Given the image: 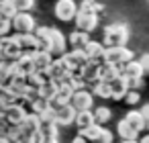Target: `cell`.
I'll use <instances>...</instances> for the list:
<instances>
[{
    "instance_id": "cell-1",
    "label": "cell",
    "mask_w": 149,
    "mask_h": 143,
    "mask_svg": "<svg viewBox=\"0 0 149 143\" xmlns=\"http://www.w3.org/2000/svg\"><path fill=\"white\" fill-rule=\"evenodd\" d=\"M33 33L37 37V43H39L37 49H45L53 57H59V55L65 53L68 41H65V37H63V33L59 29H53V27H37Z\"/></svg>"
},
{
    "instance_id": "cell-2",
    "label": "cell",
    "mask_w": 149,
    "mask_h": 143,
    "mask_svg": "<svg viewBox=\"0 0 149 143\" xmlns=\"http://www.w3.org/2000/svg\"><path fill=\"white\" fill-rule=\"evenodd\" d=\"M129 35L131 33L125 23H110L104 27L102 43H104V47H120V45H127Z\"/></svg>"
},
{
    "instance_id": "cell-3",
    "label": "cell",
    "mask_w": 149,
    "mask_h": 143,
    "mask_svg": "<svg viewBox=\"0 0 149 143\" xmlns=\"http://www.w3.org/2000/svg\"><path fill=\"white\" fill-rule=\"evenodd\" d=\"M131 59H133V51L127 45H120V47H104L102 61H108V63H114V66H125Z\"/></svg>"
},
{
    "instance_id": "cell-4",
    "label": "cell",
    "mask_w": 149,
    "mask_h": 143,
    "mask_svg": "<svg viewBox=\"0 0 149 143\" xmlns=\"http://www.w3.org/2000/svg\"><path fill=\"white\" fill-rule=\"evenodd\" d=\"M53 15L57 21L61 23H70L76 19L78 15V4H76V0H57L55 6H53Z\"/></svg>"
},
{
    "instance_id": "cell-5",
    "label": "cell",
    "mask_w": 149,
    "mask_h": 143,
    "mask_svg": "<svg viewBox=\"0 0 149 143\" xmlns=\"http://www.w3.org/2000/svg\"><path fill=\"white\" fill-rule=\"evenodd\" d=\"M10 25H13L15 33H33L37 29V23H35L31 13H17L10 19Z\"/></svg>"
},
{
    "instance_id": "cell-6",
    "label": "cell",
    "mask_w": 149,
    "mask_h": 143,
    "mask_svg": "<svg viewBox=\"0 0 149 143\" xmlns=\"http://www.w3.org/2000/svg\"><path fill=\"white\" fill-rule=\"evenodd\" d=\"M70 104L76 110H90V108H94V94L88 88H80V90H76L72 94Z\"/></svg>"
},
{
    "instance_id": "cell-7",
    "label": "cell",
    "mask_w": 149,
    "mask_h": 143,
    "mask_svg": "<svg viewBox=\"0 0 149 143\" xmlns=\"http://www.w3.org/2000/svg\"><path fill=\"white\" fill-rule=\"evenodd\" d=\"M21 47L17 45V41L13 37H0V59L2 61H15L21 55Z\"/></svg>"
},
{
    "instance_id": "cell-8",
    "label": "cell",
    "mask_w": 149,
    "mask_h": 143,
    "mask_svg": "<svg viewBox=\"0 0 149 143\" xmlns=\"http://www.w3.org/2000/svg\"><path fill=\"white\" fill-rule=\"evenodd\" d=\"M61 57L65 59V63H68L70 72H80V70H82V68L88 63V57H86L84 49H72L70 53L65 51Z\"/></svg>"
},
{
    "instance_id": "cell-9",
    "label": "cell",
    "mask_w": 149,
    "mask_h": 143,
    "mask_svg": "<svg viewBox=\"0 0 149 143\" xmlns=\"http://www.w3.org/2000/svg\"><path fill=\"white\" fill-rule=\"evenodd\" d=\"M76 27L78 31H86V33H92L96 27H98V15L94 13H84V10H78L76 15Z\"/></svg>"
},
{
    "instance_id": "cell-10",
    "label": "cell",
    "mask_w": 149,
    "mask_h": 143,
    "mask_svg": "<svg viewBox=\"0 0 149 143\" xmlns=\"http://www.w3.org/2000/svg\"><path fill=\"white\" fill-rule=\"evenodd\" d=\"M47 72H49L51 80H55V82H63V80H68V76H70V68H68V63H65V59H63L61 55H59V57H53L51 66L47 68Z\"/></svg>"
},
{
    "instance_id": "cell-11",
    "label": "cell",
    "mask_w": 149,
    "mask_h": 143,
    "mask_svg": "<svg viewBox=\"0 0 149 143\" xmlns=\"http://www.w3.org/2000/svg\"><path fill=\"white\" fill-rule=\"evenodd\" d=\"M76 108L72 104H63V106H55V125L57 127H70L76 121Z\"/></svg>"
},
{
    "instance_id": "cell-12",
    "label": "cell",
    "mask_w": 149,
    "mask_h": 143,
    "mask_svg": "<svg viewBox=\"0 0 149 143\" xmlns=\"http://www.w3.org/2000/svg\"><path fill=\"white\" fill-rule=\"evenodd\" d=\"M13 39L17 41V45L21 47V51H23V53H33V51L39 47L35 33H15V35H13Z\"/></svg>"
},
{
    "instance_id": "cell-13",
    "label": "cell",
    "mask_w": 149,
    "mask_h": 143,
    "mask_svg": "<svg viewBox=\"0 0 149 143\" xmlns=\"http://www.w3.org/2000/svg\"><path fill=\"white\" fill-rule=\"evenodd\" d=\"M27 116V108L19 102H13L6 106V112H4V121L8 125H21V121Z\"/></svg>"
},
{
    "instance_id": "cell-14",
    "label": "cell",
    "mask_w": 149,
    "mask_h": 143,
    "mask_svg": "<svg viewBox=\"0 0 149 143\" xmlns=\"http://www.w3.org/2000/svg\"><path fill=\"white\" fill-rule=\"evenodd\" d=\"M108 86H110V98L112 100H123L125 94H127V90H129V78H125L120 74L118 78H114L112 82H108Z\"/></svg>"
},
{
    "instance_id": "cell-15",
    "label": "cell",
    "mask_w": 149,
    "mask_h": 143,
    "mask_svg": "<svg viewBox=\"0 0 149 143\" xmlns=\"http://www.w3.org/2000/svg\"><path fill=\"white\" fill-rule=\"evenodd\" d=\"M76 90L63 80V82H59V86H57V92H55V96H53V100H51V104L53 106H63V104H70V100H72V94H74Z\"/></svg>"
},
{
    "instance_id": "cell-16",
    "label": "cell",
    "mask_w": 149,
    "mask_h": 143,
    "mask_svg": "<svg viewBox=\"0 0 149 143\" xmlns=\"http://www.w3.org/2000/svg\"><path fill=\"white\" fill-rule=\"evenodd\" d=\"M31 57H33L35 72H43V70H47V68L51 66V61H53V55H51L49 51H45V49H35V51L31 53Z\"/></svg>"
},
{
    "instance_id": "cell-17",
    "label": "cell",
    "mask_w": 149,
    "mask_h": 143,
    "mask_svg": "<svg viewBox=\"0 0 149 143\" xmlns=\"http://www.w3.org/2000/svg\"><path fill=\"white\" fill-rule=\"evenodd\" d=\"M21 131L25 133V135H29V137H35L37 135V131H39V127H41V121H39V116L37 114H33V112H27V116L21 121Z\"/></svg>"
},
{
    "instance_id": "cell-18",
    "label": "cell",
    "mask_w": 149,
    "mask_h": 143,
    "mask_svg": "<svg viewBox=\"0 0 149 143\" xmlns=\"http://www.w3.org/2000/svg\"><path fill=\"white\" fill-rule=\"evenodd\" d=\"M120 76V66H114V63H108V61H102L100 68H98V78L102 82H112L114 78Z\"/></svg>"
},
{
    "instance_id": "cell-19",
    "label": "cell",
    "mask_w": 149,
    "mask_h": 143,
    "mask_svg": "<svg viewBox=\"0 0 149 143\" xmlns=\"http://www.w3.org/2000/svg\"><path fill=\"white\" fill-rule=\"evenodd\" d=\"M120 74L125 78H129V80H137V78H143L145 76V72H143V68H141V63L137 59H131L125 66H120Z\"/></svg>"
},
{
    "instance_id": "cell-20",
    "label": "cell",
    "mask_w": 149,
    "mask_h": 143,
    "mask_svg": "<svg viewBox=\"0 0 149 143\" xmlns=\"http://www.w3.org/2000/svg\"><path fill=\"white\" fill-rule=\"evenodd\" d=\"M84 53H86V57L88 59H102V53H104V43L102 41H88L84 47Z\"/></svg>"
},
{
    "instance_id": "cell-21",
    "label": "cell",
    "mask_w": 149,
    "mask_h": 143,
    "mask_svg": "<svg viewBox=\"0 0 149 143\" xmlns=\"http://www.w3.org/2000/svg\"><path fill=\"white\" fill-rule=\"evenodd\" d=\"M116 133H118V137H120L123 141H137V137H139V133H137L125 119H120V121L116 123Z\"/></svg>"
},
{
    "instance_id": "cell-22",
    "label": "cell",
    "mask_w": 149,
    "mask_h": 143,
    "mask_svg": "<svg viewBox=\"0 0 149 143\" xmlns=\"http://www.w3.org/2000/svg\"><path fill=\"white\" fill-rule=\"evenodd\" d=\"M57 86H59V82H55V80H47V82H43V84L37 88V92H39V96H41L43 100L51 102L53 96H55V92H57Z\"/></svg>"
},
{
    "instance_id": "cell-23",
    "label": "cell",
    "mask_w": 149,
    "mask_h": 143,
    "mask_svg": "<svg viewBox=\"0 0 149 143\" xmlns=\"http://www.w3.org/2000/svg\"><path fill=\"white\" fill-rule=\"evenodd\" d=\"M125 121H127L137 133H141V131L145 129V125H143V116H141L139 110H129V112L125 114Z\"/></svg>"
},
{
    "instance_id": "cell-24",
    "label": "cell",
    "mask_w": 149,
    "mask_h": 143,
    "mask_svg": "<svg viewBox=\"0 0 149 143\" xmlns=\"http://www.w3.org/2000/svg\"><path fill=\"white\" fill-rule=\"evenodd\" d=\"M80 129H84V127H90V125H94L96 121H94V112L92 110H78L76 112V121H74Z\"/></svg>"
},
{
    "instance_id": "cell-25",
    "label": "cell",
    "mask_w": 149,
    "mask_h": 143,
    "mask_svg": "<svg viewBox=\"0 0 149 143\" xmlns=\"http://www.w3.org/2000/svg\"><path fill=\"white\" fill-rule=\"evenodd\" d=\"M88 41H90V33H86V31H74L70 35V43L74 45V49H82Z\"/></svg>"
},
{
    "instance_id": "cell-26",
    "label": "cell",
    "mask_w": 149,
    "mask_h": 143,
    "mask_svg": "<svg viewBox=\"0 0 149 143\" xmlns=\"http://www.w3.org/2000/svg\"><path fill=\"white\" fill-rule=\"evenodd\" d=\"M88 90H90L94 96H98V98H110V86H108V82L98 80V82H96V84H92Z\"/></svg>"
},
{
    "instance_id": "cell-27",
    "label": "cell",
    "mask_w": 149,
    "mask_h": 143,
    "mask_svg": "<svg viewBox=\"0 0 149 143\" xmlns=\"http://www.w3.org/2000/svg\"><path fill=\"white\" fill-rule=\"evenodd\" d=\"M100 131H102V125H90V127H84V129H80V133L78 135H82L86 141H92V143H96V139H98V135H100Z\"/></svg>"
},
{
    "instance_id": "cell-28",
    "label": "cell",
    "mask_w": 149,
    "mask_h": 143,
    "mask_svg": "<svg viewBox=\"0 0 149 143\" xmlns=\"http://www.w3.org/2000/svg\"><path fill=\"white\" fill-rule=\"evenodd\" d=\"M92 112H94L96 125H106V123L112 119V112H110V108H106V106H96Z\"/></svg>"
},
{
    "instance_id": "cell-29",
    "label": "cell",
    "mask_w": 149,
    "mask_h": 143,
    "mask_svg": "<svg viewBox=\"0 0 149 143\" xmlns=\"http://www.w3.org/2000/svg\"><path fill=\"white\" fill-rule=\"evenodd\" d=\"M78 10H84V13H94V15H100L104 10V6L96 0H84L82 6H78Z\"/></svg>"
},
{
    "instance_id": "cell-30",
    "label": "cell",
    "mask_w": 149,
    "mask_h": 143,
    "mask_svg": "<svg viewBox=\"0 0 149 143\" xmlns=\"http://www.w3.org/2000/svg\"><path fill=\"white\" fill-rule=\"evenodd\" d=\"M19 10L15 8L13 0H0V15H2L4 19H13Z\"/></svg>"
},
{
    "instance_id": "cell-31",
    "label": "cell",
    "mask_w": 149,
    "mask_h": 143,
    "mask_svg": "<svg viewBox=\"0 0 149 143\" xmlns=\"http://www.w3.org/2000/svg\"><path fill=\"white\" fill-rule=\"evenodd\" d=\"M47 106H49V102H47V100H43L41 96H37V98H35V100H33V102H31L27 108H29L33 114H41V112H43Z\"/></svg>"
},
{
    "instance_id": "cell-32",
    "label": "cell",
    "mask_w": 149,
    "mask_h": 143,
    "mask_svg": "<svg viewBox=\"0 0 149 143\" xmlns=\"http://www.w3.org/2000/svg\"><path fill=\"white\" fill-rule=\"evenodd\" d=\"M39 116V121H41V125H47V123H55V106L49 102V106L41 112V114H37Z\"/></svg>"
},
{
    "instance_id": "cell-33",
    "label": "cell",
    "mask_w": 149,
    "mask_h": 143,
    "mask_svg": "<svg viewBox=\"0 0 149 143\" xmlns=\"http://www.w3.org/2000/svg\"><path fill=\"white\" fill-rule=\"evenodd\" d=\"M35 2H37V0H13V4H15V8L19 13H29L35 6Z\"/></svg>"
},
{
    "instance_id": "cell-34",
    "label": "cell",
    "mask_w": 149,
    "mask_h": 143,
    "mask_svg": "<svg viewBox=\"0 0 149 143\" xmlns=\"http://www.w3.org/2000/svg\"><path fill=\"white\" fill-rule=\"evenodd\" d=\"M139 100H141L139 90H127V94H125V102H127V104L135 106V104H139Z\"/></svg>"
},
{
    "instance_id": "cell-35",
    "label": "cell",
    "mask_w": 149,
    "mask_h": 143,
    "mask_svg": "<svg viewBox=\"0 0 149 143\" xmlns=\"http://www.w3.org/2000/svg\"><path fill=\"white\" fill-rule=\"evenodd\" d=\"M13 31V25H10V19H4L0 15V37H6L8 33Z\"/></svg>"
},
{
    "instance_id": "cell-36",
    "label": "cell",
    "mask_w": 149,
    "mask_h": 143,
    "mask_svg": "<svg viewBox=\"0 0 149 143\" xmlns=\"http://www.w3.org/2000/svg\"><path fill=\"white\" fill-rule=\"evenodd\" d=\"M112 141H114L112 131H108V129H104V127H102V131H100V135H98L96 143H112Z\"/></svg>"
},
{
    "instance_id": "cell-37",
    "label": "cell",
    "mask_w": 149,
    "mask_h": 143,
    "mask_svg": "<svg viewBox=\"0 0 149 143\" xmlns=\"http://www.w3.org/2000/svg\"><path fill=\"white\" fill-rule=\"evenodd\" d=\"M139 112H141V116H143V125H145V129L149 131V102H147V104H143Z\"/></svg>"
},
{
    "instance_id": "cell-38",
    "label": "cell",
    "mask_w": 149,
    "mask_h": 143,
    "mask_svg": "<svg viewBox=\"0 0 149 143\" xmlns=\"http://www.w3.org/2000/svg\"><path fill=\"white\" fill-rule=\"evenodd\" d=\"M137 61L141 63V68H143V72H145V74H149V53H145V55H141V57H139Z\"/></svg>"
},
{
    "instance_id": "cell-39",
    "label": "cell",
    "mask_w": 149,
    "mask_h": 143,
    "mask_svg": "<svg viewBox=\"0 0 149 143\" xmlns=\"http://www.w3.org/2000/svg\"><path fill=\"white\" fill-rule=\"evenodd\" d=\"M6 131H8V123L4 121V116H0V135L6 137Z\"/></svg>"
},
{
    "instance_id": "cell-40",
    "label": "cell",
    "mask_w": 149,
    "mask_h": 143,
    "mask_svg": "<svg viewBox=\"0 0 149 143\" xmlns=\"http://www.w3.org/2000/svg\"><path fill=\"white\" fill-rule=\"evenodd\" d=\"M6 106H8V102L0 96V116H4V112H6Z\"/></svg>"
},
{
    "instance_id": "cell-41",
    "label": "cell",
    "mask_w": 149,
    "mask_h": 143,
    "mask_svg": "<svg viewBox=\"0 0 149 143\" xmlns=\"http://www.w3.org/2000/svg\"><path fill=\"white\" fill-rule=\"evenodd\" d=\"M72 143H88V141H86V139H84V137H82V135H76V137H74V141H72Z\"/></svg>"
},
{
    "instance_id": "cell-42",
    "label": "cell",
    "mask_w": 149,
    "mask_h": 143,
    "mask_svg": "<svg viewBox=\"0 0 149 143\" xmlns=\"http://www.w3.org/2000/svg\"><path fill=\"white\" fill-rule=\"evenodd\" d=\"M139 143H149V133H147L145 137H141V139H139Z\"/></svg>"
},
{
    "instance_id": "cell-43",
    "label": "cell",
    "mask_w": 149,
    "mask_h": 143,
    "mask_svg": "<svg viewBox=\"0 0 149 143\" xmlns=\"http://www.w3.org/2000/svg\"><path fill=\"white\" fill-rule=\"evenodd\" d=\"M0 143H10V141H8V137H4V135H0Z\"/></svg>"
},
{
    "instance_id": "cell-44",
    "label": "cell",
    "mask_w": 149,
    "mask_h": 143,
    "mask_svg": "<svg viewBox=\"0 0 149 143\" xmlns=\"http://www.w3.org/2000/svg\"><path fill=\"white\" fill-rule=\"evenodd\" d=\"M123 143H139V141H123Z\"/></svg>"
}]
</instances>
